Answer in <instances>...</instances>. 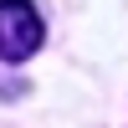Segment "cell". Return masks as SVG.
I'll list each match as a JSON object with an SVG mask.
<instances>
[{
  "label": "cell",
  "mask_w": 128,
  "mask_h": 128,
  "mask_svg": "<svg viewBox=\"0 0 128 128\" xmlns=\"http://www.w3.org/2000/svg\"><path fill=\"white\" fill-rule=\"evenodd\" d=\"M46 26H41L36 5L26 0H0V62H26L41 51Z\"/></svg>",
  "instance_id": "1"
}]
</instances>
